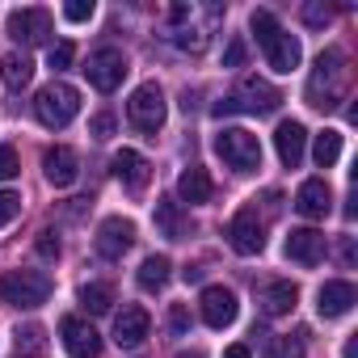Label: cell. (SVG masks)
<instances>
[{
  "mask_svg": "<svg viewBox=\"0 0 358 358\" xmlns=\"http://www.w3.org/2000/svg\"><path fill=\"white\" fill-rule=\"evenodd\" d=\"M249 30L257 34L262 51H266V64H270L274 72L291 76V72L299 68L303 47H299V38H295V34H287V30L278 26V17H274L270 9H253V13H249Z\"/></svg>",
  "mask_w": 358,
  "mask_h": 358,
  "instance_id": "6da1fadb",
  "label": "cell"
},
{
  "mask_svg": "<svg viewBox=\"0 0 358 358\" xmlns=\"http://www.w3.org/2000/svg\"><path fill=\"white\" fill-rule=\"evenodd\" d=\"M345 93V55L337 47H324L316 55V68L308 76V106L316 110H333Z\"/></svg>",
  "mask_w": 358,
  "mask_h": 358,
  "instance_id": "7a4b0ae2",
  "label": "cell"
},
{
  "mask_svg": "<svg viewBox=\"0 0 358 358\" xmlns=\"http://www.w3.org/2000/svg\"><path fill=\"white\" fill-rule=\"evenodd\" d=\"M76 114H80V93H76L72 85L51 80V85L38 89V97H34V118H38L47 131H64Z\"/></svg>",
  "mask_w": 358,
  "mask_h": 358,
  "instance_id": "3957f363",
  "label": "cell"
},
{
  "mask_svg": "<svg viewBox=\"0 0 358 358\" xmlns=\"http://www.w3.org/2000/svg\"><path fill=\"white\" fill-rule=\"evenodd\" d=\"M278 106H282V93H278L274 85H266V80H257V76H245L232 97L215 101V114H220V118H224V114H270V110H278Z\"/></svg>",
  "mask_w": 358,
  "mask_h": 358,
  "instance_id": "277c9868",
  "label": "cell"
},
{
  "mask_svg": "<svg viewBox=\"0 0 358 358\" xmlns=\"http://www.w3.org/2000/svg\"><path fill=\"white\" fill-rule=\"evenodd\" d=\"M215 152H220V160H224L232 173H257V169H262V143H257V135L245 131V127H224V131L215 135Z\"/></svg>",
  "mask_w": 358,
  "mask_h": 358,
  "instance_id": "5b68a950",
  "label": "cell"
},
{
  "mask_svg": "<svg viewBox=\"0 0 358 358\" xmlns=\"http://www.w3.org/2000/svg\"><path fill=\"white\" fill-rule=\"evenodd\" d=\"M0 299H5L9 308H43L51 299V278L38 274V270H9L5 278H0Z\"/></svg>",
  "mask_w": 358,
  "mask_h": 358,
  "instance_id": "8992f818",
  "label": "cell"
},
{
  "mask_svg": "<svg viewBox=\"0 0 358 358\" xmlns=\"http://www.w3.org/2000/svg\"><path fill=\"white\" fill-rule=\"evenodd\" d=\"M127 118H131L135 131H148V135H156V131L164 127L169 106H164V93H160L156 80H148V85H139V89L131 93V101H127Z\"/></svg>",
  "mask_w": 358,
  "mask_h": 358,
  "instance_id": "52a82bcc",
  "label": "cell"
},
{
  "mask_svg": "<svg viewBox=\"0 0 358 358\" xmlns=\"http://www.w3.org/2000/svg\"><path fill=\"white\" fill-rule=\"evenodd\" d=\"M85 76H89V85L97 93H114L122 85V76H127V55L118 47H97L89 55V64H85Z\"/></svg>",
  "mask_w": 358,
  "mask_h": 358,
  "instance_id": "ba28073f",
  "label": "cell"
},
{
  "mask_svg": "<svg viewBox=\"0 0 358 358\" xmlns=\"http://www.w3.org/2000/svg\"><path fill=\"white\" fill-rule=\"evenodd\" d=\"M228 245L241 253V257H253L266 249V224L257 215V207H241L228 224Z\"/></svg>",
  "mask_w": 358,
  "mask_h": 358,
  "instance_id": "9c48e42d",
  "label": "cell"
},
{
  "mask_svg": "<svg viewBox=\"0 0 358 358\" xmlns=\"http://www.w3.org/2000/svg\"><path fill=\"white\" fill-rule=\"evenodd\" d=\"M199 312H203V320H207L211 329H228V324L236 320L241 303H236V295H232V291H228L224 282H211V287H203Z\"/></svg>",
  "mask_w": 358,
  "mask_h": 358,
  "instance_id": "30bf717a",
  "label": "cell"
},
{
  "mask_svg": "<svg viewBox=\"0 0 358 358\" xmlns=\"http://www.w3.org/2000/svg\"><path fill=\"white\" fill-rule=\"evenodd\" d=\"M131 245H135V224L131 220H122V215L101 220V228H97V253L106 262H122V253Z\"/></svg>",
  "mask_w": 358,
  "mask_h": 358,
  "instance_id": "8fae6325",
  "label": "cell"
},
{
  "mask_svg": "<svg viewBox=\"0 0 358 358\" xmlns=\"http://www.w3.org/2000/svg\"><path fill=\"white\" fill-rule=\"evenodd\" d=\"M354 303H358V291H354V282H345V278H329V282L316 291V312H320V320H337V316H345Z\"/></svg>",
  "mask_w": 358,
  "mask_h": 358,
  "instance_id": "7c38bea8",
  "label": "cell"
},
{
  "mask_svg": "<svg viewBox=\"0 0 358 358\" xmlns=\"http://www.w3.org/2000/svg\"><path fill=\"white\" fill-rule=\"evenodd\" d=\"M59 333H64V345H68L72 358H97V354H101V333H97L89 320H80V316H64Z\"/></svg>",
  "mask_w": 358,
  "mask_h": 358,
  "instance_id": "4fadbf2b",
  "label": "cell"
},
{
  "mask_svg": "<svg viewBox=\"0 0 358 358\" xmlns=\"http://www.w3.org/2000/svg\"><path fill=\"white\" fill-rule=\"evenodd\" d=\"M114 177L131 190V194H143L148 190V182H152V164H148V156L143 152H135V148H122L118 156H114Z\"/></svg>",
  "mask_w": 358,
  "mask_h": 358,
  "instance_id": "5bb4252c",
  "label": "cell"
},
{
  "mask_svg": "<svg viewBox=\"0 0 358 358\" xmlns=\"http://www.w3.org/2000/svg\"><path fill=\"white\" fill-rule=\"evenodd\" d=\"M43 173H47V182H51L55 190H64V186H72L76 177H80V156H76L68 143H55V148H47V156H43Z\"/></svg>",
  "mask_w": 358,
  "mask_h": 358,
  "instance_id": "9a60e30c",
  "label": "cell"
},
{
  "mask_svg": "<svg viewBox=\"0 0 358 358\" xmlns=\"http://www.w3.org/2000/svg\"><path fill=\"white\" fill-rule=\"evenodd\" d=\"M9 34L26 47L47 43L51 38V13L47 9H17V13H9Z\"/></svg>",
  "mask_w": 358,
  "mask_h": 358,
  "instance_id": "2e32d148",
  "label": "cell"
},
{
  "mask_svg": "<svg viewBox=\"0 0 358 358\" xmlns=\"http://www.w3.org/2000/svg\"><path fill=\"white\" fill-rule=\"evenodd\" d=\"M148 329H152V316H148V308H139V303H131V308H122V312L114 316V341H118L122 350L143 345V341H148Z\"/></svg>",
  "mask_w": 358,
  "mask_h": 358,
  "instance_id": "e0dca14e",
  "label": "cell"
},
{
  "mask_svg": "<svg viewBox=\"0 0 358 358\" xmlns=\"http://www.w3.org/2000/svg\"><path fill=\"white\" fill-rule=\"evenodd\" d=\"M295 211L303 220H324L333 211V190H329L324 177H308V182L295 190Z\"/></svg>",
  "mask_w": 358,
  "mask_h": 358,
  "instance_id": "ac0fdd59",
  "label": "cell"
},
{
  "mask_svg": "<svg viewBox=\"0 0 358 358\" xmlns=\"http://www.w3.org/2000/svg\"><path fill=\"white\" fill-rule=\"evenodd\" d=\"M177 199L190 203V207H203L215 199V182H211V173L203 164H190L182 177H177Z\"/></svg>",
  "mask_w": 358,
  "mask_h": 358,
  "instance_id": "d6986e66",
  "label": "cell"
},
{
  "mask_svg": "<svg viewBox=\"0 0 358 358\" xmlns=\"http://www.w3.org/2000/svg\"><path fill=\"white\" fill-rule=\"evenodd\" d=\"M274 148H278V160H282L287 169H295V164L303 160V152H308V131H303V122H295V118L278 122V131H274Z\"/></svg>",
  "mask_w": 358,
  "mask_h": 358,
  "instance_id": "ffe728a7",
  "label": "cell"
},
{
  "mask_svg": "<svg viewBox=\"0 0 358 358\" xmlns=\"http://www.w3.org/2000/svg\"><path fill=\"white\" fill-rule=\"evenodd\" d=\"M287 257L299 262V266H320L324 262V232L316 228H295L287 236Z\"/></svg>",
  "mask_w": 358,
  "mask_h": 358,
  "instance_id": "44dd1931",
  "label": "cell"
},
{
  "mask_svg": "<svg viewBox=\"0 0 358 358\" xmlns=\"http://www.w3.org/2000/svg\"><path fill=\"white\" fill-rule=\"evenodd\" d=\"M152 220H156V228H160L164 241H186L190 236V220H186V211H182L177 199H156Z\"/></svg>",
  "mask_w": 358,
  "mask_h": 358,
  "instance_id": "7402d4cb",
  "label": "cell"
},
{
  "mask_svg": "<svg viewBox=\"0 0 358 358\" xmlns=\"http://www.w3.org/2000/svg\"><path fill=\"white\" fill-rule=\"evenodd\" d=\"M257 303H262V312H266V316H287V312H295V303H299V287H295V282H287V278L266 282V287H262V295H257Z\"/></svg>",
  "mask_w": 358,
  "mask_h": 358,
  "instance_id": "603a6c76",
  "label": "cell"
},
{
  "mask_svg": "<svg viewBox=\"0 0 358 358\" xmlns=\"http://www.w3.org/2000/svg\"><path fill=\"white\" fill-rule=\"evenodd\" d=\"M0 80H5L9 89H26L34 80V59L26 51H9L5 59H0Z\"/></svg>",
  "mask_w": 358,
  "mask_h": 358,
  "instance_id": "cb8c5ba5",
  "label": "cell"
},
{
  "mask_svg": "<svg viewBox=\"0 0 358 358\" xmlns=\"http://www.w3.org/2000/svg\"><path fill=\"white\" fill-rule=\"evenodd\" d=\"M169 274H173V262L164 257V253H152V257H143V266H139V287L143 291H160L164 282H169Z\"/></svg>",
  "mask_w": 358,
  "mask_h": 358,
  "instance_id": "d4e9b609",
  "label": "cell"
},
{
  "mask_svg": "<svg viewBox=\"0 0 358 358\" xmlns=\"http://www.w3.org/2000/svg\"><path fill=\"white\" fill-rule=\"evenodd\" d=\"M110 303H114V287L110 282H85L80 287V308L85 312L101 316V312H110Z\"/></svg>",
  "mask_w": 358,
  "mask_h": 358,
  "instance_id": "484cf974",
  "label": "cell"
},
{
  "mask_svg": "<svg viewBox=\"0 0 358 358\" xmlns=\"http://www.w3.org/2000/svg\"><path fill=\"white\" fill-rule=\"evenodd\" d=\"M312 156H316V164L320 169H333L337 164V156H341V131H320L316 135V148H312Z\"/></svg>",
  "mask_w": 358,
  "mask_h": 358,
  "instance_id": "4316f807",
  "label": "cell"
},
{
  "mask_svg": "<svg viewBox=\"0 0 358 358\" xmlns=\"http://www.w3.org/2000/svg\"><path fill=\"white\" fill-rule=\"evenodd\" d=\"M211 26H215V22H211ZM211 26H177L173 43H177V47H186V51H203L207 38H211Z\"/></svg>",
  "mask_w": 358,
  "mask_h": 358,
  "instance_id": "83f0119b",
  "label": "cell"
},
{
  "mask_svg": "<svg viewBox=\"0 0 358 358\" xmlns=\"http://www.w3.org/2000/svg\"><path fill=\"white\" fill-rule=\"evenodd\" d=\"M17 350H22V354H43V350H47V329H43V324L17 329Z\"/></svg>",
  "mask_w": 358,
  "mask_h": 358,
  "instance_id": "f1b7e54d",
  "label": "cell"
},
{
  "mask_svg": "<svg viewBox=\"0 0 358 358\" xmlns=\"http://www.w3.org/2000/svg\"><path fill=\"white\" fill-rule=\"evenodd\" d=\"M266 358H303V337H274L266 345Z\"/></svg>",
  "mask_w": 358,
  "mask_h": 358,
  "instance_id": "f546056e",
  "label": "cell"
},
{
  "mask_svg": "<svg viewBox=\"0 0 358 358\" xmlns=\"http://www.w3.org/2000/svg\"><path fill=\"white\" fill-rule=\"evenodd\" d=\"M22 173V160H17V148L13 143H0V182H13Z\"/></svg>",
  "mask_w": 358,
  "mask_h": 358,
  "instance_id": "4dcf8cb0",
  "label": "cell"
},
{
  "mask_svg": "<svg viewBox=\"0 0 358 358\" xmlns=\"http://www.w3.org/2000/svg\"><path fill=\"white\" fill-rule=\"evenodd\" d=\"M17 215H22V194H13V190H0V228H9Z\"/></svg>",
  "mask_w": 358,
  "mask_h": 358,
  "instance_id": "1f68e13d",
  "label": "cell"
},
{
  "mask_svg": "<svg viewBox=\"0 0 358 358\" xmlns=\"http://www.w3.org/2000/svg\"><path fill=\"white\" fill-rule=\"evenodd\" d=\"M72 59H76V47H72V43H51V51H47V68L64 72Z\"/></svg>",
  "mask_w": 358,
  "mask_h": 358,
  "instance_id": "d6a6232c",
  "label": "cell"
},
{
  "mask_svg": "<svg viewBox=\"0 0 358 358\" xmlns=\"http://www.w3.org/2000/svg\"><path fill=\"white\" fill-rule=\"evenodd\" d=\"M169 333H173V337H186V333H190V308H186V303H173V308H169Z\"/></svg>",
  "mask_w": 358,
  "mask_h": 358,
  "instance_id": "836d02e7",
  "label": "cell"
},
{
  "mask_svg": "<svg viewBox=\"0 0 358 358\" xmlns=\"http://www.w3.org/2000/svg\"><path fill=\"white\" fill-rule=\"evenodd\" d=\"M93 13H97L93 0H72V5H64V17H68V22H76V26H80V22H89Z\"/></svg>",
  "mask_w": 358,
  "mask_h": 358,
  "instance_id": "e575fe53",
  "label": "cell"
},
{
  "mask_svg": "<svg viewBox=\"0 0 358 358\" xmlns=\"http://www.w3.org/2000/svg\"><path fill=\"white\" fill-rule=\"evenodd\" d=\"M329 17H333V9L329 5H303V26H329Z\"/></svg>",
  "mask_w": 358,
  "mask_h": 358,
  "instance_id": "d590c367",
  "label": "cell"
},
{
  "mask_svg": "<svg viewBox=\"0 0 358 358\" xmlns=\"http://www.w3.org/2000/svg\"><path fill=\"white\" fill-rule=\"evenodd\" d=\"M89 135L93 139H110L114 135V114H93L89 118Z\"/></svg>",
  "mask_w": 358,
  "mask_h": 358,
  "instance_id": "8d00e7d4",
  "label": "cell"
},
{
  "mask_svg": "<svg viewBox=\"0 0 358 358\" xmlns=\"http://www.w3.org/2000/svg\"><path fill=\"white\" fill-rule=\"evenodd\" d=\"M224 68H245V38H232L224 47Z\"/></svg>",
  "mask_w": 358,
  "mask_h": 358,
  "instance_id": "74e56055",
  "label": "cell"
},
{
  "mask_svg": "<svg viewBox=\"0 0 358 358\" xmlns=\"http://www.w3.org/2000/svg\"><path fill=\"white\" fill-rule=\"evenodd\" d=\"M38 257H47V262H55L59 257V236L47 228V232H38Z\"/></svg>",
  "mask_w": 358,
  "mask_h": 358,
  "instance_id": "f35d334b",
  "label": "cell"
},
{
  "mask_svg": "<svg viewBox=\"0 0 358 358\" xmlns=\"http://www.w3.org/2000/svg\"><path fill=\"white\" fill-rule=\"evenodd\" d=\"M224 358H253V354H249V345H228Z\"/></svg>",
  "mask_w": 358,
  "mask_h": 358,
  "instance_id": "ab89813d",
  "label": "cell"
},
{
  "mask_svg": "<svg viewBox=\"0 0 358 358\" xmlns=\"http://www.w3.org/2000/svg\"><path fill=\"white\" fill-rule=\"evenodd\" d=\"M182 278H186V282H199V278H203V270H199V266H186V270H182Z\"/></svg>",
  "mask_w": 358,
  "mask_h": 358,
  "instance_id": "60d3db41",
  "label": "cell"
},
{
  "mask_svg": "<svg viewBox=\"0 0 358 358\" xmlns=\"http://www.w3.org/2000/svg\"><path fill=\"white\" fill-rule=\"evenodd\" d=\"M341 358H358V345H354V337L345 341V350H341Z\"/></svg>",
  "mask_w": 358,
  "mask_h": 358,
  "instance_id": "b9f144b4",
  "label": "cell"
},
{
  "mask_svg": "<svg viewBox=\"0 0 358 358\" xmlns=\"http://www.w3.org/2000/svg\"><path fill=\"white\" fill-rule=\"evenodd\" d=\"M177 358H207V354H199V350H182Z\"/></svg>",
  "mask_w": 358,
  "mask_h": 358,
  "instance_id": "7bdbcfd3",
  "label": "cell"
}]
</instances>
